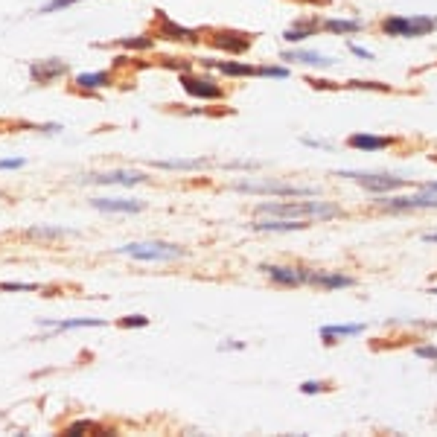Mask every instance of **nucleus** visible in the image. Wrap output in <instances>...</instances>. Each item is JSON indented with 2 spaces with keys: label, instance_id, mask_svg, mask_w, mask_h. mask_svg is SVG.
<instances>
[{
  "label": "nucleus",
  "instance_id": "obj_1",
  "mask_svg": "<svg viewBox=\"0 0 437 437\" xmlns=\"http://www.w3.org/2000/svg\"><path fill=\"white\" fill-rule=\"evenodd\" d=\"M260 213L277 218H332L339 216V207L330 202H263Z\"/></svg>",
  "mask_w": 437,
  "mask_h": 437
},
{
  "label": "nucleus",
  "instance_id": "obj_2",
  "mask_svg": "<svg viewBox=\"0 0 437 437\" xmlns=\"http://www.w3.org/2000/svg\"><path fill=\"white\" fill-rule=\"evenodd\" d=\"M437 30L434 15H388L382 21V32L391 38H426Z\"/></svg>",
  "mask_w": 437,
  "mask_h": 437
},
{
  "label": "nucleus",
  "instance_id": "obj_3",
  "mask_svg": "<svg viewBox=\"0 0 437 437\" xmlns=\"http://www.w3.org/2000/svg\"><path fill=\"white\" fill-rule=\"evenodd\" d=\"M117 254L134 256V260H146V263H167V260H178L184 256V248L169 245V242H131L117 248Z\"/></svg>",
  "mask_w": 437,
  "mask_h": 437
},
{
  "label": "nucleus",
  "instance_id": "obj_4",
  "mask_svg": "<svg viewBox=\"0 0 437 437\" xmlns=\"http://www.w3.org/2000/svg\"><path fill=\"white\" fill-rule=\"evenodd\" d=\"M240 193H266V195H315V187H292V184H280V181H236Z\"/></svg>",
  "mask_w": 437,
  "mask_h": 437
},
{
  "label": "nucleus",
  "instance_id": "obj_5",
  "mask_svg": "<svg viewBox=\"0 0 437 437\" xmlns=\"http://www.w3.org/2000/svg\"><path fill=\"white\" fill-rule=\"evenodd\" d=\"M339 178H353L356 184H362L373 193H388V190H400L408 181L405 178H396V175H379V172H339Z\"/></svg>",
  "mask_w": 437,
  "mask_h": 437
},
{
  "label": "nucleus",
  "instance_id": "obj_6",
  "mask_svg": "<svg viewBox=\"0 0 437 437\" xmlns=\"http://www.w3.org/2000/svg\"><path fill=\"white\" fill-rule=\"evenodd\" d=\"M382 207L388 210H426V207H437V190L426 187L423 193H417V195H405V198H379Z\"/></svg>",
  "mask_w": 437,
  "mask_h": 437
},
{
  "label": "nucleus",
  "instance_id": "obj_7",
  "mask_svg": "<svg viewBox=\"0 0 437 437\" xmlns=\"http://www.w3.org/2000/svg\"><path fill=\"white\" fill-rule=\"evenodd\" d=\"M181 85H184V91H187L190 96H195V99H222V96H225L222 85H216L213 79H207V76L181 73Z\"/></svg>",
  "mask_w": 437,
  "mask_h": 437
},
{
  "label": "nucleus",
  "instance_id": "obj_8",
  "mask_svg": "<svg viewBox=\"0 0 437 437\" xmlns=\"http://www.w3.org/2000/svg\"><path fill=\"white\" fill-rule=\"evenodd\" d=\"M210 41H213L218 50H225V53H230V56H240V53H245V50L254 44V35L236 32V30H218V32H213Z\"/></svg>",
  "mask_w": 437,
  "mask_h": 437
},
{
  "label": "nucleus",
  "instance_id": "obj_9",
  "mask_svg": "<svg viewBox=\"0 0 437 437\" xmlns=\"http://www.w3.org/2000/svg\"><path fill=\"white\" fill-rule=\"evenodd\" d=\"M67 73V62L62 58H47V62H32L30 65V76L38 85H53Z\"/></svg>",
  "mask_w": 437,
  "mask_h": 437
},
{
  "label": "nucleus",
  "instance_id": "obj_10",
  "mask_svg": "<svg viewBox=\"0 0 437 437\" xmlns=\"http://www.w3.org/2000/svg\"><path fill=\"white\" fill-rule=\"evenodd\" d=\"M157 35L167 38V41H184V44H198V32L187 30L181 24H175L172 18H167L164 12H157Z\"/></svg>",
  "mask_w": 437,
  "mask_h": 437
},
{
  "label": "nucleus",
  "instance_id": "obj_11",
  "mask_svg": "<svg viewBox=\"0 0 437 437\" xmlns=\"http://www.w3.org/2000/svg\"><path fill=\"white\" fill-rule=\"evenodd\" d=\"M283 62H297V65H306V67H318V70H327L335 65V58L324 56V53H315V50H286Z\"/></svg>",
  "mask_w": 437,
  "mask_h": 437
},
{
  "label": "nucleus",
  "instance_id": "obj_12",
  "mask_svg": "<svg viewBox=\"0 0 437 437\" xmlns=\"http://www.w3.org/2000/svg\"><path fill=\"white\" fill-rule=\"evenodd\" d=\"M274 283L280 286H304L309 280V271L306 268H289V266H266L263 268Z\"/></svg>",
  "mask_w": 437,
  "mask_h": 437
},
{
  "label": "nucleus",
  "instance_id": "obj_13",
  "mask_svg": "<svg viewBox=\"0 0 437 437\" xmlns=\"http://www.w3.org/2000/svg\"><path fill=\"white\" fill-rule=\"evenodd\" d=\"M365 330H367L365 324H327V327H321V341L339 344V339H356V335H362Z\"/></svg>",
  "mask_w": 437,
  "mask_h": 437
},
{
  "label": "nucleus",
  "instance_id": "obj_14",
  "mask_svg": "<svg viewBox=\"0 0 437 437\" xmlns=\"http://www.w3.org/2000/svg\"><path fill=\"white\" fill-rule=\"evenodd\" d=\"M347 143H350V149H359V152H382V149L391 146V137L367 134V131H356Z\"/></svg>",
  "mask_w": 437,
  "mask_h": 437
},
{
  "label": "nucleus",
  "instance_id": "obj_15",
  "mask_svg": "<svg viewBox=\"0 0 437 437\" xmlns=\"http://www.w3.org/2000/svg\"><path fill=\"white\" fill-rule=\"evenodd\" d=\"M306 283L332 292V289H347V286H353V277H347V274H332V271H309V280H306Z\"/></svg>",
  "mask_w": 437,
  "mask_h": 437
},
{
  "label": "nucleus",
  "instance_id": "obj_16",
  "mask_svg": "<svg viewBox=\"0 0 437 437\" xmlns=\"http://www.w3.org/2000/svg\"><path fill=\"white\" fill-rule=\"evenodd\" d=\"M207 67L218 70L222 76H233V79H248V76H256V67L248 65V62H216V58H207L204 62Z\"/></svg>",
  "mask_w": 437,
  "mask_h": 437
},
{
  "label": "nucleus",
  "instance_id": "obj_17",
  "mask_svg": "<svg viewBox=\"0 0 437 437\" xmlns=\"http://www.w3.org/2000/svg\"><path fill=\"white\" fill-rule=\"evenodd\" d=\"M91 204L96 210H105V213H137V210H143V202H131V198H93Z\"/></svg>",
  "mask_w": 437,
  "mask_h": 437
},
{
  "label": "nucleus",
  "instance_id": "obj_18",
  "mask_svg": "<svg viewBox=\"0 0 437 437\" xmlns=\"http://www.w3.org/2000/svg\"><path fill=\"white\" fill-rule=\"evenodd\" d=\"M318 30H321V21H318V18H309V21H294L283 32V38L289 44H301V41H306V38H312Z\"/></svg>",
  "mask_w": 437,
  "mask_h": 437
},
{
  "label": "nucleus",
  "instance_id": "obj_19",
  "mask_svg": "<svg viewBox=\"0 0 437 437\" xmlns=\"http://www.w3.org/2000/svg\"><path fill=\"white\" fill-rule=\"evenodd\" d=\"M321 30H327L332 35H356L365 30V21H359V18H327Z\"/></svg>",
  "mask_w": 437,
  "mask_h": 437
},
{
  "label": "nucleus",
  "instance_id": "obj_20",
  "mask_svg": "<svg viewBox=\"0 0 437 437\" xmlns=\"http://www.w3.org/2000/svg\"><path fill=\"white\" fill-rule=\"evenodd\" d=\"M88 181L93 184H123V187H134L143 181L141 172H105V175H91Z\"/></svg>",
  "mask_w": 437,
  "mask_h": 437
},
{
  "label": "nucleus",
  "instance_id": "obj_21",
  "mask_svg": "<svg viewBox=\"0 0 437 437\" xmlns=\"http://www.w3.org/2000/svg\"><path fill=\"white\" fill-rule=\"evenodd\" d=\"M304 228H309L304 218H263V222H254V230H304Z\"/></svg>",
  "mask_w": 437,
  "mask_h": 437
},
{
  "label": "nucleus",
  "instance_id": "obj_22",
  "mask_svg": "<svg viewBox=\"0 0 437 437\" xmlns=\"http://www.w3.org/2000/svg\"><path fill=\"white\" fill-rule=\"evenodd\" d=\"M47 327H53L56 332H70V330H85V327H108V321H103V318H76V321H56Z\"/></svg>",
  "mask_w": 437,
  "mask_h": 437
},
{
  "label": "nucleus",
  "instance_id": "obj_23",
  "mask_svg": "<svg viewBox=\"0 0 437 437\" xmlns=\"http://www.w3.org/2000/svg\"><path fill=\"white\" fill-rule=\"evenodd\" d=\"M108 85V73H79L76 76V88L79 91H99V88H105Z\"/></svg>",
  "mask_w": 437,
  "mask_h": 437
},
{
  "label": "nucleus",
  "instance_id": "obj_24",
  "mask_svg": "<svg viewBox=\"0 0 437 437\" xmlns=\"http://www.w3.org/2000/svg\"><path fill=\"white\" fill-rule=\"evenodd\" d=\"M256 76H263V79H289V67H283V65H263V67H256Z\"/></svg>",
  "mask_w": 437,
  "mask_h": 437
},
{
  "label": "nucleus",
  "instance_id": "obj_25",
  "mask_svg": "<svg viewBox=\"0 0 437 437\" xmlns=\"http://www.w3.org/2000/svg\"><path fill=\"white\" fill-rule=\"evenodd\" d=\"M32 240H56V236H67L65 228H32L30 230Z\"/></svg>",
  "mask_w": 437,
  "mask_h": 437
},
{
  "label": "nucleus",
  "instance_id": "obj_26",
  "mask_svg": "<svg viewBox=\"0 0 437 437\" xmlns=\"http://www.w3.org/2000/svg\"><path fill=\"white\" fill-rule=\"evenodd\" d=\"M120 44H123V47H129V50H149L155 41H152L149 35H137V38H123Z\"/></svg>",
  "mask_w": 437,
  "mask_h": 437
},
{
  "label": "nucleus",
  "instance_id": "obj_27",
  "mask_svg": "<svg viewBox=\"0 0 437 437\" xmlns=\"http://www.w3.org/2000/svg\"><path fill=\"white\" fill-rule=\"evenodd\" d=\"M85 431H99V426H96V423H91V420H79V423H73V426H67V429H65V434H70V437H76V434H85Z\"/></svg>",
  "mask_w": 437,
  "mask_h": 437
},
{
  "label": "nucleus",
  "instance_id": "obj_28",
  "mask_svg": "<svg viewBox=\"0 0 437 437\" xmlns=\"http://www.w3.org/2000/svg\"><path fill=\"white\" fill-rule=\"evenodd\" d=\"M0 292H41L38 283H0Z\"/></svg>",
  "mask_w": 437,
  "mask_h": 437
},
{
  "label": "nucleus",
  "instance_id": "obj_29",
  "mask_svg": "<svg viewBox=\"0 0 437 437\" xmlns=\"http://www.w3.org/2000/svg\"><path fill=\"white\" fill-rule=\"evenodd\" d=\"M146 324H149L146 315H126L123 321H120V327H126V330H129V327H146Z\"/></svg>",
  "mask_w": 437,
  "mask_h": 437
},
{
  "label": "nucleus",
  "instance_id": "obj_30",
  "mask_svg": "<svg viewBox=\"0 0 437 437\" xmlns=\"http://www.w3.org/2000/svg\"><path fill=\"white\" fill-rule=\"evenodd\" d=\"M414 356H417V359H431V362H437V347L420 344V347H414Z\"/></svg>",
  "mask_w": 437,
  "mask_h": 437
},
{
  "label": "nucleus",
  "instance_id": "obj_31",
  "mask_svg": "<svg viewBox=\"0 0 437 437\" xmlns=\"http://www.w3.org/2000/svg\"><path fill=\"white\" fill-rule=\"evenodd\" d=\"M301 391H304V393H321V391H327V385L309 379V382H301Z\"/></svg>",
  "mask_w": 437,
  "mask_h": 437
},
{
  "label": "nucleus",
  "instance_id": "obj_32",
  "mask_svg": "<svg viewBox=\"0 0 437 437\" xmlns=\"http://www.w3.org/2000/svg\"><path fill=\"white\" fill-rule=\"evenodd\" d=\"M347 88H367V91H388L382 82H347Z\"/></svg>",
  "mask_w": 437,
  "mask_h": 437
},
{
  "label": "nucleus",
  "instance_id": "obj_33",
  "mask_svg": "<svg viewBox=\"0 0 437 437\" xmlns=\"http://www.w3.org/2000/svg\"><path fill=\"white\" fill-rule=\"evenodd\" d=\"M27 161H24V157H9V161H0V172H4V169H21Z\"/></svg>",
  "mask_w": 437,
  "mask_h": 437
},
{
  "label": "nucleus",
  "instance_id": "obj_34",
  "mask_svg": "<svg viewBox=\"0 0 437 437\" xmlns=\"http://www.w3.org/2000/svg\"><path fill=\"white\" fill-rule=\"evenodd\" d=\"M350 53L353 56H359V58H367V62H373V53L367 47H359V44H350Z\"/></svg>",
  "mask_w": 437,
  "mask_h": 437
},
{
  "label": "nucleus",
  "instance_id": "obj_35",
  "mask_svg": "<svg viewBox=\"0 0 437 437\" xmlns=\"http://www.w3.org/2000/svg\"><path fill=\"white\" fill-rule=\"evenodd\" d=\"M304 143H306V146H315V149H330L327 141H312V137H304Z\"/></svg>",
  "mask_w": 437,
  "mask_h": 437
},
{
  "label": "nucleus",
  "instance_id": "obj_36",
  "mask_svg": "<svg viewBox=\"0 0 437 437\" xmlns=\"http://www.w3.org/2000/svg\"><path fill=\"white\" fill-rule=\"evenodd\" d=\"M242 347H245L242 341H225V344H218V350H222V353L225 350H242Z\"/></svg>",
  "mask_w": 437,
  "mask_h": 437
},
{
  "label": "nucleus",
  "instance_id": "obj_37",
  "mask_svg": "<svg viewBox=\"0 0 437 437\" xmlns=\"http://www.w3.org/2000/svg\"><path fill=\"white\" fill-rule=\"evenodd\" d=\"M426 242H437V233H426Z\"/></svg>",
  "mask_w": 437,
  "mask_h": 437
},
{
  "label": "nucleus",
  "instance_id": "obj_38",
  "mask_svg": "<svg viewBox=\"0 0 437 437\" xmlns=\"http://www.w3.org/2000/svg\"><path fill=\"white\" fill-rule=\"evenodd\" d=\"M426 187H431V190H437V181H431V184H426Z\"/></svg>",
  "mask_w": 437,
  "mask_h": 437
},
{
  "label": "nucleus",
  "instance_id": "obj_39",
  "mask_svg": "<svg viewBox=\"0 0 437 437\" xmlns=\"http://www.w3.org/2000/svg\"><path fill=\"white\" fill-rule=\"evenodd\" d=\"M0 195H4V193H0Z\"/></svg>",
  "mask_w": 437,
  "mask_h": 437
}]
</instances>
